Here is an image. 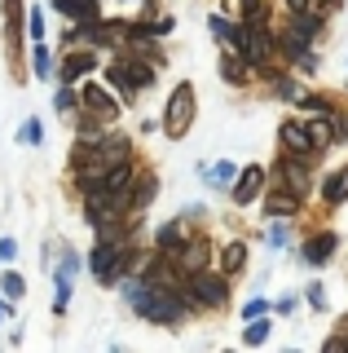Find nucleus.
<instances>
[{"instance_id": "1", "label": "nucleus", "mask_w": 348, "mask_h": 353, "mask_svg": "<svg viewBox=\"0 0 348 353\" xmlns=\"http://www.w3.org/2000/svg\"><path fill=\"white\" fill-rule=\"evenodd\" d=\"M194 124V88L190 84H177L168 97V115H163V128H168V137H186Z\"/></svg>"}, {"instance_id": "2", "label": "nucleus", "mask_w": 348, "mask_h": 353, "mask_svg": "<svg viewBox=\"0 0 348 353\" xmlns=\"http://www.w3.org/2000/svg\"><path fill=\"white\" fill-rule=\"evenodd\" d=\"M124 265H128V252L119 248V243H97V252H93L97 283H115L119 274H124Z\"/></svg>"}, {"instance_id": "3", "label": "nucleus", "mask_w": 348, "mask_h": 353, "mask_svg": "<svg viewBox=\"0 0 348 353\" xmlns=\"http://www.w3.org/2000/svg\"><path fill=\"white\" fill-rule=\"evenodd\" d=\"M278 141L287 154H300V159H309V154H318V141H313L309 124H296V119H287V124L278 128Z\"/></svg>"}, {"instance_id": "4", "label": "nucleus", "mask_w": 348, "mask_h": 353, "mask_svg": "<svg viewBox=\"0 0 348 353\" xmlns=\"http://www.w3.org/2000/svg\"><path fill=\"white\" fill-rule=\"evenodd\" d=\"M190 296H194V305H225L230 287H225V279H212L208 270H199V274H190Z\"/></svg>"}, {"instance_id": "5", "label": "nucleus", "mask_w": 348, "mask_h": 353, "mask_svg": "<svg viewBox=\"0 0 348 353\" xmlns=\"http://www.w3.org/2000/svg\"><path fill=\"white\" fill-rule=\"evenodd\" d=\"M238 49H243V58L252 62V66H265V62H269V49H274V44H269L265 27H252V22H247V27L238 31Z\"/></svg>"}, {"instance_id": "6", "label": "nucleus", "mask_w": 348, "mask_h": 353, "mask_svg": "<svg viewBox=\"0 0 348 353\" xmlns=\"http://www.w3.org/2000/svg\"><path fill=\"white\" fill-rule=\"evenodd\" d=\"M208 256H212V248H208V243H186L181 252H172V270L190 279V274L208 270Z\"/></svg>"}, {"instance_id": "7", "label": "nucleus", "mask_w": 348, "mask_h": 353, "mask_svg": "<svg viewBox=\"0 0 348 353\" xmlns=\"http://www.w3.org/2000/svg\"><path fill=\"white\" fill-rule=\"evenodd\" d=\"M278 176H282V185H291L296 194L309 190V168H304L300 154H287V150H282V159H278Z\"/></svg>"}, {"instance_id": "8", "label": "nucleus", "mask_w": 348, "mask_h": 353, "mask_svg": "<svg viewBox=\"0 0 348 353\" xmlns=\"http://www.w3.org/2000/svg\"><path fill=\"white\" fill-rule=\"evenodd\" d=\"M260 190H265V168H256V163H252V168L238 172V181H234L230 194H234V203H252Z\"/></svg>"}, {"instance_id": "9", "label": "nucleus", "mask_w": 348, "mask_h": 353, "mask_svg": "<svg viewBox=\"0 0 348 353\" xmlns=\"http://www.w3.org/2000/svg\"><path fill=\"white\" fill-rule=\"evenodd\" d=\"M80 102L93 110V115H102V119H115L119 115V102L111 93H106V88H97V84H84V93H80Z\"/></svg>"}, {"instance_id": "10", "label": "nucleus", "mask_w": 348, "mask_h": 353, "mask_svg": "<svg viewBox=\"0 0 348 353\" xmlns=\"http://www.w3.org/2000/svg\"><path fill=\"white\" fill-rule=\"evenodd\" d=\"M331 252H335V234H318V239L304 243V261H309V265H326Z\"/></svg>"}, {"instance_id": "11", "label": "nucleus", "mask_w": 348, "mask_h": 353, "mask_svg": "<svg viewBox=\"0 0 348 353\" xmlns=\"http://www.w3.org/2000/svg\"><path fill=\"white\" fill-rule=\"evenodd\" d=\"M296 208H300V194L287 190V185H282L278 194H269V216H291Z\"/></svg>"}, {"instance_id": "12", "label": "nucleus", "mask_w": 348, "mask_h": 353, "mask_svg": "<svg viewBox=\"0 0 348 353\" xmlns=\"http://www.w3.org/2000/svg\"><path fill=\"white\" fill-rule=\"evenodd\" d=\"M93 66H97V62H93V53H71V58L62 62V80L75 84V75H89Z\"/></svg>"}, {"instance_id": "13", "label": "nucleus", "mask_w": 348, "mask_h": 353, "mask_svg": "<svg viewBox=\"0 0 348 353\" xmlns=\"http://www.w3.org/2000/svg\"><path fill=\"white\" fill-rule=\"evenodd\" d=\"M322 199H326V203H344V199H348V168H340L335 176H326Z\"/></svg>"}, {"instance_id": "14", "label": "nucleus", "mask_w": 348, "mask_h": 353, "mask_svg": "<svg viewBox=\"0 0 348 353\" xmlns=\"http://www.w3.org/2000/svg\"><path fill=\"white\" fill-rule=\"evenodd\" d=\"M97 154H102V159L115 168V163L128 159V141H124V137H106V141H97Z\"/></svg>"}, {"instance_id": "15", "label": "nucleus", "mask_w": 348, "mask_h": 353, "mask_svg": "<svg viewBox=\"0 0 348 353\" xmlns=\"http://www.w3.org/2000/svg\"><path fill=\"white\" fill-rule=\"evenodd\" d=\"M58 9L67 18H80V22H93L97 18V5H93V0H58Z\"/></svg>"}, {"instance_id": "16", "label": "nucleus", "mask_w": 348, "mask_h": 353, "mask_svg": "<svg viewBox=\"0 0 348 353\" xmlns=\"http://www.w3.org/2000/svg\"><path fill=\"white\" fill-rule=\"evenodd\" d=\"M186 239H190V234H186V225H181V221H172V225H163V230H159V248H163V252L186 248Z\"/></svg>"}, {"instance_id": "17", "label": "nucleus", "mask_w": 348, "mask_h": 353, "mask_svg": "<svg viewBox=\"0 0 348 353\" xmlns=\"http://www.w3.org/2000/svg\"><path fill=\"white\" fill-rule=\"evenodd\" d=\"M221 265H225V274H238L247 265V243H230V248L221 252Z\"/></svg>"}, {"instance_id": "18", "label": "nucleus", "mask_w": 348, "mask_h": 353, "mask_svg": "<svg viewBox=\"0 0 348 353\" xmlns=\"http://www.w3.org/2000/svg\"><path fill=\"white\" fill-rule=\"evenodd\" d=\"M155 194H159L155 176H141V181H133V208H146V203H150Z\"/></svg>"}, {"instance_id": "19", "label": "nucleus", "mask_w": 348, "mask_h": 353, "mask_svg": "<svg viewBox=\"0 0 348 353\" xmlns=\"http://www.w3.org/2000/svg\"><path fill=\"white\" fill-rule=\"evenodd\" d=\"M326 119H331V115H322V124H309V132H313V141H318V150H326V146H331V141H335V128L326 124Z\"/></svg>"}, {"instance_id": "20", "label": "nucleus", "mask_w": 348, "mask_h": 353, "mask_svg": "<svg viewBox=\"0 0 348 353\" xmlns=\"http://www.w3.org/2000/svg\"><path fill=\"white\" fill-rule=\"evenodd\" d=\"M208 27H212V36H221V40H230V44H238V27H230V22L225 18H208Z\"/></svg>"}, {"instance_id": "21", "label": "nucleus", "mask_w": 348, "mask_h": 353, "mask_svg": "<svg viewBox=\"0 0 348 353\" xmlns=\"http://www.w3.org/2000/svg\"><path fill=\"white\" fill-rule=\"evenodd\" d=\"M243 18L252 27H265V0H243Z\"/></svg>"}, {"instance_id": "22", "label": "nucleus", "mask_w": 348, "mask_h": 353, "mask_svg": "<svg viewBox=\"0 0 348 353\" xmlns=\"http://www.w3.org/2000/svg\"><path fill=\"white\" fill-rule=\"evenodd\" d=\"M247 71H252V62H238V58H225V80H230V84H243L247 80Z\"/></svg>"}, {"instance_id": "23", "label": "nucleus", "mask_w": 348, "mask_h": 353, "mask_svg": "<svg viewBox=\"0 0 348 353\" xmlns=\"http://www.w3.org/2000/svg\"><path fill=\"white\" fill-rule=\"evenodd\" d=\"M208 176H212V185H230V176H238V172H234V163H225V159H221Z\"/></svg>"}, {"instance_id": "24", "label": "nucleus", "mask_w": 348, "mask_h": 353, "mask_svg": "<svg viewBox=\"0 0 348 353\" xmlns=\"http://www.w3.org/2000/svg\"><path fill=\"white\" fill-rule=\"evenodd\" d=\"M265 336H269V323H252V327L243 331V340H247V345H260Z\"/></svg>"}, {"instance_id": "25", "label": "nucleus", "mask_w": 348, "mask_h": 353, "mask_svg": "<svg viewBox=\"0 0 348 353\" xmlns=\"http://www.w3.org/2000/svg\"><path fill=\"white\" fill-rule=\"evenodd\" d=\"M0 287H5L9 301H18V296H23V279H18V274H5V283H0Z\"/></svg>"}, {"instance_id": "26", "label": "nucleus", "mask_w": 348, "mask_h": 353, "mask_svg": "<svg viewBox=\"0 0 348 353\" xmlns=\"http://www.w3.org/2000/svg\"><path fill=\"white\" fill-rule=\"evenodd\" d=\"M274 88H278V93H282V97H291V102H304V93H300V84H291V80H278Z\"/></svg>"}, {"instance_id": "27", "label": "nucleus", "mask_w": 348, "mask_h": 353, "mask_svg": "<svg viewBox=\"0 0 348 353\" xmlns=\"http://www.w3.org/2000/svg\"><path fill=\"white\" fill-rule=\"evenodd\" d=\"M23 141H45V128H40V119H27V128H23Z\"/></svg>"}, {"instance_id": "28", "label": "nucleus", "mask_w": 348, "mask_h": 353, "mask_svg": "<svg viewBox=\"0 0 348 353\" xmlns=\"http://www.w3.org/2000/svg\"><path fill=\"white\" fill-rule=\"evenodd\" d=\"M31 62H36V75H45V71H49V53H45V44H36V53H31Z\"/></svg>"}, {"instance_id": "29", "label": "nucleus", "mask_w": 348, "mask_h": 353, "mask_svg": "<svg viewBox=\"0 0 348 353\" xmlns=\"http://www.w3.org/2000/svg\"><path fill=\"white\" fill-rule=\"evenodd\" d=\"M27 31H31V40L40 44V36H45V18H40V14H31V18H27Z\"/></svg>"}, {"instance_id": "30", "label": "nucleus", "mask_w": 348, "mask_h": 353, "mask_svg": "<svg viewBox=\"0 0 348 353\" xmlns=\"http://www.w3.org/2000/svg\"><path fill=\"white\" fill-rule=\"evenodd\" d=\"M18 256V243L14 239H0V261H14Z\"/></svg>"}, {"instance_id": "31", "label": "nucleus", "mask_w": 348, "mask_h": 353, "mask_svg": "<svg viewBox=\"0 0 348 353\" xmlns=\"http://www.w3.org/2000/svg\"><path fill=\"white\" fill-rule=\"evenodd\" d=\"M5 14H9V22L18 27V18H23V0H5Z\"/></svg>"}, {"instance_id": "32", "label": "nucleus", "mask_w": 348, "mask_h": 353, "mask_svg": "<svg viewBox=\"0 0 348 353\" xmlns=\"http://www.w3.org/2000/svg\"><path fill=\"white\" fill-rule=\"evenodd\" d=\"M304 106L318 110V115H331V102H322V97H304Z\"/></svg>"}, {"instance_id": "33", "label": "nucleus", "mask_w": 348, "mask_h": 353, "mask_svg": "<svg viewBox=\"0 0 348 353\" xmlns=\"http://www.w3.org/2000/svg\"><path fill=\"white\" fill-rule=\"evenodd\" d=\"M75 106V93H71V88H62V93H58V110H71Z\"/></svg>"}, {"instance_id": "34", "label": "nucleus", "mask_w": 348, "mask_h": 353, "mask_svg": "<svg viewBox=\"0 0 348 353\" xmlns=\"http://www.w3.org/2000/svg\"><path fill=\"white\" fill-rule=\"evenodd\" d=\"M287 5V14H300V9H313V0H282Z\"/></svg>"}, {"instance_id": "35", "label": "nucleus", "mask_w": 348, "mask_h": 353, "mask_svg": "<svg viewBox=\"0 0 348 353\" xmlns=\"http://www.w3.org/2000/svg\"><path fill=\"white\" fill-rule=\"evenodd\" d=\"M265 309H269L265 301H252V305H247V323H252V318H260V314H265Z\"/></svg>"}, {"instance_id": "36", "label": "nucleus", "mask_w": 348, "mask_h": 353, "mask_svg": "<svg viewBox=\"0 0 348 353\" xmlns=\"http://www.w3.org/2000/svg\"><path fill=\"white\" fill-rule=\"evenodd\" d=\"M309 305H313V309H322V305H326V296H322V287H309Z\"/></svg>"}, {"instance_id": "37", "label": "nucleus", "mask_w": 348, "mask_h": 353, "mask_svg": "<svg viewBox=\"0 0 348 353\" xmlns=\"http://www.w3.org/2000/svg\"><path fill=\"white\" fill-rule=\"evenodd\" d=\"M344 132H348V119H344Z\"/></svg>"}]
</instances>
